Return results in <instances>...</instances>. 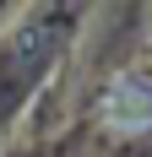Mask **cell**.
I'll use <instances>...</instances> for the list:
<instances>
[{
    "label": "cell",
    "mask_w": 152,
    "mask_h": 157,
    "mask_svg": "<svg viewBox=\"0 0 152 157\" xmlns=\"http://www.w3.org/2000/svg\"><path fill=\"white\" fill-rule=\"evenodd\" d=\"M109 119L125 125V130L152 125V81H141V76L114 81V87H109Z\"/></svg>",
    "instance_id": "1"
}]
</instances>
